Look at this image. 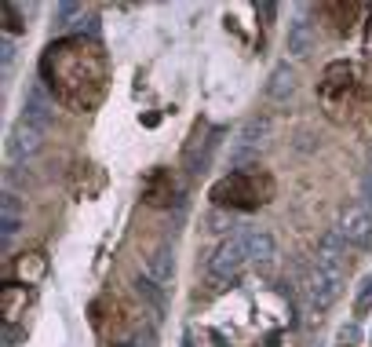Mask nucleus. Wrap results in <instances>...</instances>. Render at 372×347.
Returning a JSON list of instances; mask_svg holds the SVG:
<instances>
[{"label": "nucleus", "mask_w": 372, "mask_h": 347, "mask_svg": "<svg viewBox=\"0 0 372 347\" xmlns=\"http://www.w3.org/2000/svg\"><path fill=\"white\" fill-rule=\"evenodd\" d=\"M230 227H234V216H227L223 208H215L208 216V231H230Z\"/></svg>", "instance_id": "b1692460"}, {"label": "nucleus", "mask_w": 372, "mask_h": 347, "mask_svg": "<svg viewBox=\"0 0 372 347\" xmlns=\"http://www.w3.org/2000/svg\"><path fill=\"white\" fill-rule=\"evenodd\" d=\"M339 347H347V343H339Z\"/></svg>", "instance_id": "473e14b6"}, {"label": "nucleus", "mask_w": 372, "mask_h": 347, "mask_svg": "<svg viewBox=\"0 0 372 347\" xmlns=\"http://www.w3.org/2000/svg\"><path fill=\"white\" fill-rule=\"evenodd\" d=\"M212 205L215 208H237V212H248V208H259L274 198V179L267 172H230L223 176L219 183L208 191Z\"/></svg>", "instance_id": "f03ea898"}, {"label": "nucleus", "mask_w": 372, "mask_h": 347, "mask_svg": "<svg viewBox=\"0 0 372 347\" xmlns=\"http://www.w3.org/2000/svg\"><path fill=\"white\" fill-rule=\"evenodd\" d=\"M339 234L354 248H372V208L368 205H347L339 212Z\"/></svg>", "instance_id": "0eeeda50"}, {"label": "nucleus", "mask_w": 372, "mask_h": 347, "mask_svg": "<svg viewBox=\"0 0 372 347\" xmlns=\"http://www.w3.org/2000/svg\"><path fill=\"white\" fill-rule=\"evenodd\" d=\"M135 293H139V296H143L153 311H157V314H165V289H161V286H153L150 278H146V281L139 278V281H135Z\"/></svg>", "instance_id": "6ab92c4d"}, {"label": "nucleus", "mask_w": 372, "mask_h": 347, "mask_svg": "<svg viewBox=\"0 0 372 347\" xmlns=\"http://www.w3.org/2000/svg\"><path fill=\"white\" fill-rule=\"evenodd\" d=\"M343 286H347V271H339V267H318L314 263V271L306 274V286H303V293H306V307L310 311H329L339 296H343Z\"/></svg>", "instance_id": "20e7f679"}, {"label": "nucleus", "mask_w": 372, "mask_h": 347, "mask_svg": "<svg viewBox=\"0 0 372 347\" xmlns=\"http://www.w3.org/2000/svg\"><path fill=\"white\" fill-rule=\"evenodd\" d=\"M219 136H223V129H208L205 121L194 124L190 139H186V146H182V165H186V172H190V176H201L208 169L215 146H219Z\"/></svg>", "instance_id": "39448f33"}, {"label": "nucleus", "mask_w": 372, "mask_h": 347, "mask_svg": "<svg viewBox=\"0 0 372 347\" xmlns=\"http://www.w3.org/2000/svg\"><path fill=\"white\" fill-rule=\"evenodd\" d=\"M143 271H146V278L153 281V286L168 289L172 278H175V252H172V245L157 241V245L143 248Z\"/></svg>", "instance_id": "6e6552de"}, {"label": "nucleus", "mask_w": 372, "mask_h": 347, "mask_svg": "<svg viewBox=\"0 0 372 347\" xmlns=\"http://www.w3.org/2000/svg\"><path fill=\"white\" fill-rule=\"evenodd\" d=\"M368 172H372V154H368Z\"/></svg>", "instance_id": "2f4dec72"}, {"label": "nucleus", "mask_w": 372, "mask_h": 347, "mask_svg": "<svg viewBox=\"0 0 372 347\" xmlns=\"http://www.w3.org/2000/svg\"><path fill=\"white\" fill-rule=\"evenodd\" d=\"M15 340H22V329H15V326H4V343H8V347H15Z\"/></svg>", "instance_id": "c756f323"}, {"label": "nucleus", "mask_w": 372, "mask_h": 347, "mask_svg": "<svg viewBox=\"0 0 372 347\" xmlns=\"http://www.w3.org/2000/svg\"><path fill=\"white\" fill-rule=\"evenodd\" d=\"M365 314H372V274L361 278V286H358V293H354V318L361 322Z\"/></svg>", "instance_id": "aec40b11"}, {"label": "nucleus", "mask_w": 372, "mask_h": 347, "mask_svg": "<svg viewBox=\"0 0 372 347\" xmlns=\"http://www.w3.org/2000/svg\"><path fill=\"white\" fill-rule=\"evenodd\" d=\"M19 231H22V219H19V216H0V238H4V245H8Z\"/></svg>", "instance_id": "412c9836"}, {"label": "nucleus", "mask_w": 372, "mask_h": 347, "mask_svg": "<svg viewBox=\"0 0 372 347\" xmlns=\"http://www.w3.org/2000/svg\"><path fill=\"white\" fill-rule=\"evenodd\" d=\"M132 347H157V336H153V329H135V343Z\"/></svg>", "instance_id": "bb28decb"}, {"label": "nucleus", "mask_w": 372, "mask_h": 347, "mask_svg": "<svg viewBox=\"0 0 372 347\" xmlns=\"http://www.w3.org/2000/svg\"><path fill=\"white\" fill-rule=\"evenodd\" d=\"M339 340H343L347 347H354V343L361 340V329H358V322H351V326H343V329H339Z\"/></svg>", "instance_id": "a878e982"}, {"label": "nucleus", "mask_w": 372, "mask_h": 347, "mask_svg": "<svg viewBox=\"0 0 372 347\" xmlns=\"http://www.w3.org/2000/svg\"><path fill=\"white\" fill-rule=\"evenodd\" d=\"M0 216H19V219L26 216V208H22V201H19V198H15L11 191L4 194V201H0Z\"/></svg>", "instance_id": "5701e85b"}, {"label": "nucleus", "mask_w": 372, "mask_h": 347, "mask_svg": "<svg viewBox=\"0 0 372 347\" xmlns=\"http://www.w3.org/2000/svg\"><path fill=\"white\" fill-rule=\"evenodd\" d=\"M296 88H299V77H296V66L285 59V62H277V66L270 70L267 77V99L274 103H289L296 96Z\"/></svg>", "instance_id": "9b49d317"}, {"label": "nucleus", "mask_w": 372, "mask_h": 347, "mask_svg": "<svg viewBox=\"0 0 372 347\" xmlns=\"http://www.w3.org/2000/svg\"><path fill=\"white\" fill-rule=\"evenodd\" d=\"M354 88V66L351 62H329L321 74V99L329 106H336V96L347 99V91Z\"/></svg>", "instance_id": "9d476101"}, {"label": "nucleus", "mask_w": 372, "mask_h": 347, "mask_svg": "<svg viewBox=\"0 0 372 347\" xmlns=\"http://www.w3.org/2000/svg\"><path fill=\"white\" fill-rule=\"evenodd\" d=\"M241 238H244V248H248V260H256V263H270L274 260L277 245H274V234L270 231L252 227V231H244Z\"/></svg>", "instance_id": "f3484780"}, {"label": "nucleus", "mask_w": 372, "mask_h": 347, "mask_svg": "<svg viewBox=\"0 0 372 347\" xmlns=\"http://www.w3.org/2000/svg\"><path fill=\"white\" fill-rule=\"evenodd\" d=\"M267 136H270V121L267 117H248L241 124L234 146H230V165H244V161H252V157H259Z\"/></svg>", "instance_id": "423d86ee"}, {"label": "nucleus", "mask_w": 372, "mask_h": 347, "mask_svg": "<svg viewBox=\"0 0 372 347\" xmlns=\"http://www.w3.org/2000/svg\"><path fill=\"white\" fill-rule=\"evenodd\" d=\"M361 198L372 205V172H365V176H361Z\"/></svg>", "instance_id": "c85d7f7f"}, {"label": "nucleus", "mask_w": 372, "mask_h": 347, "mask_svg": "<svg viewBox=\"0 0 372 347\" xmlns=\"http://www.w3.org/2000/svg\"><path fill=\"white\" fill-rule=\"evenodd\" d=\"M41 139H44V132H41V129H33V124L19 121L15 129H11L8 150H11V157H29V154H37V150H41Z\"/></svg>", "instance_id": "dca6fc26"}, {"label": "nucleus", "mask_w": 372, "mask_h": 347, "mask_svg": "<svg viewBox=\"0 0 372 347\" xmlns=\"http://www.w3.org/2000/svg\"><path fill=\"white\" fill-rule=\"evenodd\" d=\"M41 77L51 84L58 103L84 114L106 91V55L95 41H84V37L55 41V44H48V51L41 59Z\"/></svg>", "instance_id": "f257e3e1"}, {"label": "nucleus", "mask_w": 372, "mask_h": 347, "mask_svg": "<svg viewBox=\"0 0 372 347\" xmlns=\"http://www.w3.org/2000/svg\"><path fill=\"white\" fill-rule=\"evenodd\" d=\"M172 194H175L172 176H168L165 169L150 172V179H146V186H143V198H146L150 205H168V201H172Z\"/></svg>", "instance_id": "a211bd4d"}, {"label": "nucleus", "mask_w": 372, "mask_h": 347, "mask_svg": "<svg viewBox=\"0 0 372 347\" xmlns=\"http://www.w3.org/2000/svg\"><path fill=\"white\" fill-rule=\"evenodd\" d=\"M26 303H29L26 286H19V281H4V286H0V314H4V326H11L26 311Z\"/></svg>", "instance_id": "2eb2a0df"}, {"label": "nucleus", "mask_w": 372, "mask_h": 347, "mask_svg": "<svg viewBox=\"0 0 372 347\" xmlns=\"http://www.w3.org/2000/svg\"><path fill=\"white\" fill-rule=\"evenodd\" d=\"M77 11H81V4H70V0H66V4H58V8H55V22H58V26H66Z\"/></svg>", "instance_id": "393cba45"}, {"label": "nucleus", "mask_w": 372, "mask_h": 347, "mask_svg": "<svg viewBox=\"0 0 372 347\" xmlns=\"http://www.w3.org/2000/svg\"><path fill=\"white\" fill-rule=\"evenodd\" d=\"M314 48H318L314 26L306 22V15H292V22H289V51H292L296 59H306Z\"/></svg>", "instance_id": "4468645a"}, {"label": "nucleus", "mask_w": 372, "mask_h": 347, "mask_svg": "<svg viewBox=\"0 0 372 347\" xmlns=\"http://www.w3.org/2000/svg\"><path fill=\"white\" fill-rule=\"evenodd\" d=\"M182 347H194V340H190V336H182Z\"/></svg>", "instance_id": "7c9ffc66"}, {"label": "nucleus", "mask_w": 372, "mask_h": 347, "mask_svg": "<svg viewBox=\"0 0 372 347\" xmlns=\"http://www.w3.org/2000/svg\"><path fill=\"white\" fill-rule=\"evenodd\" d=\"M4 19H8V34H26V22H19V4H4Z\"/></svg>", "instance_id": "4be33fe9"}, {"label": "nucleus", "mask_w": 372, "mask_h": 347, "mask_svg": "<svg viewBox=\"0 0 372 347\" xmlns=\"http://www.w3.org/2000/svg\"><path fill=\"white\" fill-rule=\"evenodd\" d=\"M248 267V248H244V238H223L219 245H215L212 260H208V278L215 289L223 286H234V281L241 278V271Z\"/></svg>", "instance_id": "7ed1b4c3"}, {"label": "nucleus", "mask_w": 372, "mask_h": 347, "mask_svg": "<svg viewBox=\"0 0 372 347\" xmlns=\"http://www.w3.org/2000/svg\"><path fill=\"white\" fill-rule=\"evenodd\" d=\"M11 59H15V44H11V37L4 34V41H0V62H4V66H11Z\"/></svg>", "instance_id": "cd10ccee"}, {"label": "nucleus", "mask_w": 372, "mask_h": 347, "mask_svg": "<svg viewBox=\"0 0 372 347\" xmlns=\"http://www.w3.org/2000/svg\"><path fill=\"white\" fill-rule=\"evenodd\" d=\"M19 121L33 124V129H41V132L51 129V121H55V99L44 91V84H37V81L29 84L26 99H22V117Z\"/></svg>", "instance_id": "1a4fd4ad"}, {"label": "nucleus", "mask_w": 372, "mask_h": 347, "mask_svg": "<svg viewBox=\"0 0 372 347\" xmlns=\"http://www.w3.org/2000/svg\"><path fill=\"white\" fill-rule=\"evenodd\" d=\"M11 278L19 281V286H41V281L48 278V256L41 248L33 252H19V260L11 267Z\"/></svg>", "instance_id": "f8f14e48"}, {"label": "nucleus", "mask_w": 372, "mask_h": 347, "mask_svg": "<svg viewBox=\"0 0 372 347\" xmlns=\"http://www.w3.org/2000/svg\"><path fill=\"white\" fill-rule=\"evenodd\" d=\"M314 263L318 267H339V271H347V241H343V234H339V231L321 234Z\"/></svg>", "instance_id": "ddd939ff"}]
</instances>
